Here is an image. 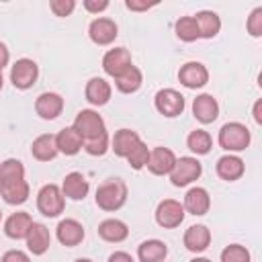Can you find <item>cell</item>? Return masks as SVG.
Wrapping results in <instances>:
<instances>
[{"mask_svg":"<svg viewBox=\"0 0 262 262\" xmlns=\"http://www.w3.org/2000/svg\"><path fill=\"white\" fill-rule=\"evenodd\" d=\"M108 262H135V260H133L131 254H127V252H115V254H111Z\"/></svg>","mask_w":262,"mask_h":262,"instance_id":"b9f144b4","label":"cell"},{"mask_svg":"<svg viewBox=\"0 0 262 262\" xmlns=\"http://www.w3.org/2000/svg\"><path fill=\"white\" fill-rule=\"evenodd\" d=\"M246 29L252 37H262V8H254L252 14L248 16Z\"/></svg>","mask_w":262,"mask_h":262,"instance_id":"8d00e7d4","label":"cell"},{"mask_svg":"<svg viewBox=\"0 0 262 262\" xmlns=\"http://www.w3.org/2000/svg\"><path fill=\"white\" fill-rule=\"evenodd\" d=\"M94 199H96V205L102 211H117L127 201V184L123 180H119V178L106 180L104 184L98 186Z\"/></svg>","mask_w":262,"mask_h":262,"instance_id":"7a4b0ae2","label":"cell"},{"mask_svg":"<svg viewBox=\"0 0 262 262\" xmlns=\"http://www.w3.org/2000/svg\"><path fill=\"white\" fill-rule=\"evenodd\" d=\"M82 147L90 156H104L106 149H108V135H102V137L92 139V141H86V143H82Z\"/></svg>","mask_w":262,"mask_h":262,"instance_id":"d590c367","label":"cell"},{"mask_svg":"<svg viewBox=\"0 0 262 262\" xmlns=\"http://www.w3.org/2000/svg\"><path fill=\"white\" fill-rule=\"evenodd\" d=\"M154 104L160 115L164 117H178L184 111V96L174 88H164L156 92Z\"/></svg>","mask_w":262,"mask_h":262,"instance_id":"ba28073f","label":"cell"},{"mask_svg":"<svg viewBox=\"0 0 262 262\" xmlns=\"http://www.w3.org/2000/svg\"><path fill=\"white\" fill-rule=\"evenodd\" d=\"M147 160H149V149H147V145L143 141H139L127 156V162H129V166L133 170H141L143 166H147Z\"/></svg>","mask_w":262,"mask_h":262,"instance_id":"836d02e7","label":"cell"},{"mask_svg":"<svg viewBox=\"0 0 262 262\" xmlns=\"http://www.w3.org/2000/svg\"><path fill=\"white\" fill-rule=\"evenodd\" d=\"M221 262H250V252L239 244H229L221 252Z\"/></svg>","mask_w":262,"mask_h":262,"instance_id":"e575fe53","label":"cell"},{"mask_svg":"<svg viewBox=\"0 0 262 262\" xmlns=\"http://www.w3.org/2000/svg\"><path fill=\"white\" fill-rule=\"evenodd\" d=\"M178 80H180L182 86L196 90V88H203L209 82V72L201 61H188L180 68Z\"/></svg>","mask_w":262,"mask_h":262,"instance_id":"9c48e42d","label":"cell"},{"mask_svg":"<svg viewBox=\"0 0 262 262\" xmlns=\"http://www.w3.org/2000/svg\"><path fill=\"white\" fill-rule=\"evenodd\" d=\"M88 35H90V39H92L96 45H108V43H113V41L117 39L119 33H117L115 20L100 16V18H94V20L90 23Z\"/></svg>","mask_w":262,"mask_h":262,"instance_id":"5bb4252c","label":"cell"},{"mask_svg":"<svg viewBox=\"0 0 262 262\" xmlns=\"http://www.w3.org/2000/svg\"><path fill=\"white\" fill-rule=\"evenodd\" d=\"M90 190V184L86 180V176L82 172H70L66 174L63 182H61V192L63 196L72 199V201H82Z\"/></svg>","mask_w":262,"mask_h":262,"instance_id":"e0dca14e","label":"cell"},{"mask_svg":"<svg viewBox=\"0 0 262 262\" xmlns=\"http://www.w3.org/2000/svg\"><path fill=\"white\" fill-rule=\"evenodd\" d=\"M14 178H25V166L16 158H8L0 164V182L4 180H14Z\"/></svg>","mask_w":262,"mask_h":262,"instance_id":"d6a6232c","label":"cell"},{"mask_svg":"<svg viewBox=\"0 0 262 262\" xmlns=\"http://www.w3.org/2000/svg\"><path fill=\"white\" fill-rule=\"evenodd\" d=\"M111 84L104 78H90L86 84V100L94 106H102L111 100Z\"/></svg>","mask_w":262,"mask_h":262,"instance_id":"603a6c76","label":"cell"},{"mask_svg":"<svg viewBox=\"0 0 262 262\" xmlns=\"http://www.w3.org/2000/svg\"><path fill=\"white\" fill-rule=\"evenodd\" d=\"M215 170H217V176L219 178H223L227 182H233V180L242 178V174H244V160L237 158V156H231V154L221 156L217 160Z\"/></svg>","mask_w":262,"mask_h":262,"instance_id":"44dd1931","label":"cell"},{"mask_svg":"<svg viewBox=\"0 0 262 262\" xmlns=\"http://www.w3.org/2000/svg\"><path fill=\"white\" fill-rule=\"evenodd\" d=\"M8 59H10V53H8V49H6V45L0 41V70L8 63Z\"/></svg>","mask_w":262,"mask_h":262,"instance_id":"ee69618b","label":"cell"},{"mask_svg":"<svg viewBox=\"0 0 262 262\" xmlns=\"http://www.w3.org/2000/svg\"><path fill=\"white\" fill-rule=\"evenodd\" d=\"M2 84H4V78H2V70H0V90H2Z\"/></svg>","mask_w":262,"mask_h":262,"instance_id":"7dc6e473","label":"cell"},{"mask_svg":"<svg viewBox=\"0 0 262 262\" xmlns=\"http://www.w3.org/2000/svg\"><path fill=\"white\" fill-rule=\"evenodd\" d=\"M37 76H39V66L33 59H29V57L16 59L14 66H12V70H10V82L18 90L31 88L37 82Z\"/></svg>","mask_w":262,"mask_h":262,"instance_id":"8992f818","label":"cell"},{"mask_svg":"<svg viewBox=\"0 0 262 262\" xmlns=\"http://www.w3.org/2000/svg\"><path fill=\"white\" fill-rule=\"evenodd\" d=\"M168 256V248L160 239H145L137 248L139 262H164Z\"/></svg>","mask_w":262,"mask_h":262,"instance_id":"d4e9b609","label":"cell"},{"mask_svg":"<svg viewBox=\"0 0 262 262\" xmlns=\"http://www.w3.org/2000/svg\"><path fill=\"white\" fill-rule=\"evenodd\" d=\"M141 82H143L141 70H139V68H135V66H129L121 76H117V78H115L117 88H119L121 92H125V94H131V92L139 90Z\"/></svg>","mask_w":262,"mask_h":262,"instance_id":"f546056e","label":"cell"},{"mask_svg":"<svg viewBox=\"0 0 262 262\" xmlns=\"http://www.w3.org/2000/svg\"><path fill=\"white\" fill-rule=\"evenodd\" d=\"M76 262H92V260H88V258H78Z\"/></svg>","mask_w":262,"mask_h":262,"instance_id":"bcb514c9","label":"cell"},{"mask_svg":"<svg viewBox=\"0 0 262 262\" xmlns=\"http://www.w3.org/2000/svg\"><path fill=\"white\" fill-rule=\"evenodd\" d=\"M49 8L53 10L55 16H68L76 8V2L74 0H51L49 2Z\"/></svg>","mask_w":262,"mask_h":262,"instance_id":"74e56055","label":"cell"},{"mask_svg":"<svg viewBox=\"0 0 262 262\" xmlns=\"http://www.w3.org/2000/svg\"><path fill=\"white\" fill-rule=\"evenodd\" d=\"M125 6H127L129 10H147V8L156 6V4H147V2H137V0H127V2H125Z\"/></svg>","mask_w":262,"mask_h":262,"instance_id":"60d3db41","label":"cell"},{"mask_svg":"<svg viewBox=\"0 0 262 262\" xmlns=\"http://www.w3.org/2000/svg\"><path fill=\"white\" fill-rule=\"evenodd\" d=\"M176 164V156L172 149L168 147H154L149 151V160H147V170L156 176H164V174H170L172 168Z\"/></svg>","mask_w":262,"mask_h":262,"instance_id":"8fae6325","label":"cell"},{"mask_svg":"<svg viewBox=\"0 0 262 262\" xmlns=\"http://www.w3.org/2000/svg\"><path fill=\"white\" fill-rule=\"evenodd\" d=\"M55 145L59 154L66 156H76L82 149V137L78 135V131L74 127H66L55 135Z\"/></svg>","mask_w":262,"mask_h":262,"instance_id":"cb8c5ba5","label":"cell"},{"mask_svg":"<svg viewBox=\"0 0 262 262\" xmlns=\"http://www.w3.org/2000/svg\"><path fill=\"white\" fill-rule=\"evenodd\" d=\"M211 244V231L207 229V225H190L184 231V246L190 252H205Z\"/></svg>","mask_w":262,"mask_h":262,"instance_id":"7402d4cb","label":"cell"},{"mask_svg":"<svg viewBox=\"0 0 262 262\" xmlns=\"http://www.w3.org/2000/svg\"><path fill=\"white\" fill-rule=\"evenodd\" d=\"M2 262H31V258L20 250H8V252H4Z\"/></svg>","mask_w":262,"mask_h":262,"instance_id":"f35d334b","label":"cell"},{"mask_svg":"<svg viewBox=\"0 0 262 262\" xmlns=\"http://www.w3.org/2000/svg\"><path fill=\"white\" fill-rule=\"evenodd\" d=\"M72 127H74V129L78 131V135L82 137V143L92 141V139H98V137H102V135H108L102 117H100L96 111H92V108H82V111L76 115Z\"/></svg>","mask_w":262,"mask_h":262,"instance_id":"6da1fadb","label":"cell"},{"mask_svg":"<svg viewBox=\"0 0 262 262\" xmlns=\"http://www.w3.org/2000/svg\"><path fill=\"white\" fill-rule=\"evenodd\" d=\"M184 211H188L190 215H205L211 207V196L205 188L201 186H192L186 194H184V203H182Z\"/></svg>","mask_w":262,"mask_h":262,"instance_id":"ac0fdd59","label":"cell"},{"mask_svg":"<svg viewBox=\"0 0 262 262\" xmlns=\"http://www.w3.org/2000/svg\"><path fill=\"white\" fill-rule=\"evenodd\" d=\"M252 115H254V121H256L258 125H262V100H256V102H254Z\"/></svg>","mask_w":262,"mask_h":262,"instance_id":"7bdbcfd3","label":"cell"},{"mask_svg":"<svg viewBox=\"0 0 262 262\" xmlns=\"http://www.w3.org/2000/svg\"><path fill=\"white\" fill-rule=\"evenodd\" d=\"M192 115L201 123H213L219 117V104L211 94H199L192 100Z\"/></svg>","mask_w":262,"mask_h":262,"instance_id":"2e32d148","label":"cell"},{"mask_svg":"<svg viewBox=\"0 0 262 262\" xmlns=\"http://www.w3.org/2000/svg\"><path fill=\"white\" fill-rule=\"evenodd\" d=\"M129 66H133V63H131V53H129L125 47L108 49V51L104 53V57H102V70H104L108 76H113V78L121 76Z\"/></svg>","mask_w":262,"mask_h":262,"instance_id":"30bf717a","label":"cell"},{"mask_svg":"<svg viewBox=\"0 0 262 262\" xmlns=\"http://www.w3.org/2000/svg\"><path fill=\"white\" fill-rule=\"evenodd\" d=\"M250 131H248V127L246 125H242V123H225L221 129H219V137H217V141H219V145L223 147V149H227V151H242V149H246L248 145H250Z\"/></svg>","mask_w":262,"mask_h":262,"instance_id":"3957f363","label":"cell"},{"mask_svg":"<svg viewBox=\"0 0 262 262\" xmlns=\"http://www.w3.org/2000/svg\"><path fill=\"white\" fill-rule=\"evenodd\" d=\"M186 145H188V149H190L192 154H196V156H205V154L211 151V147H213V139H211V135H209L207 131H203V129H194V131H190V135L186 137Z\"/></svg>","mask_w":262,"mask_h":262,"instance_id":"4dcf8cb0","label":"cell"},{"mask_svg":"<svg viewBox=\"0 0 262 262\" xmlns=\"http://www.w3.org/2000/svg\"><path fill=\"white\" fill-rule=\"evenodd\" d=\"M190 262H211L209 258H194V260H190Z\"/></svg>","mask_w":262,"mask_h":262,"instance_id":"f6af8a7d","label":"cell"},{"mask_svg":"<svg viewBox=\"0 0 262 262\" xmlns=\"http://www.w3.org/2000/svg\"><path fill=\"white\" fill-rule=\"evenodd\" d=\"M31 154H33V158L39 160V162H49V160H53V158L59 154V151H57V145H55V135H51V133L39 135V137L33 141V145H31Z\"/></svg>","mask_w":262,"mask_h":262,"instance_id":"484cf974","label":"cell"},{"mask_svg":"<svg viewBox=\"0 0 262 262\" xmlns=\"http://www.w3.org/2000/svg\"><path fill=\"white\" fill-rule=\"evenodd\" d=\"M63 207H66V199H63V192L57 184H45L39 190L37 209L45 217H57L59 213H63Z\"/></svg>","mask_w":262,"mask_h":262,"instance_id":"277c9868","label":"cell"},{"mask_svg":"<svg viewBox=\"0 0 262 262\" xmlns=\"http://www.w3.org/2000/svg\"><path fill=\"white\" fill-rule=\"evenodd\" d=\"M35 111L45 121L57 119L61 115V111H63V98L57 92H43L35 100Z\"/></svg>","mask_w":262,"mask_h":262,"instance_id":"7c38bea8","label":"cell"},{"mask_svg":"<svg viewBox=\"0 0 262 262\" xmlns=\"http://www.w3.org/2000/svg\"><path fill=\"white\" fill-rule=\"evenodd\" d=\"M176 35L180 41H196L199 39V27H196V20L194 16H180L176 20Z\"/></svg>","mask_w":262,"mask_h":262,"instance_id":"1f68e13d","label":"cell"},{"mask_svg":"<svg viewBox=\"0 0 262 262\" xmlns=\"http://www.w3.org/2000/svg\"><path fill=\"white\" fill-rule=\"evenodd\" d=\"M194 20L199 27V37H203V39H213L221 29V18L213 10H201L194 16Z\"/></svg>","mask_w":262,"mask_h":262,"instance_id":"4316f807","label":"cell"},{"mask_svg":"<svg viewBox=\"0 0 262 262\" xmlns=\"http://www.w3.org/2000/svg\"><path fill=\"white\" fill-rule=\"evenodd\" d=\"M141 141V137L137 135V131H131V129H119L113 137V151L119 156V158H127L129 151Z\"/></svg>","mask_w":262,"mask_h":262,"instance_id":"f1b7e54d","label":"cell"},{"mask_svg":"<svg viewBox=\"0 0 262 262\" xmlns=\"http://www.w3.org/2000/svg\"><path fill=\"white\" fill-rule=\"evenodd\" d=\"M29 182L25 178H14V180H4L0 182V196L8 205H23L29 199Z\"/></svg>","mask_w":262,"mask_h":262,"instance_id":"4fadbf2b","label":"cell"},{"mask_svg":"<svg viewBox=\"0 0 262 262\" xmlns=\"http://www.w3.org/2000/svg\"><path fill=\"white\" fill-rule=\"evenodd\" d=\"M33 225V219L29 213L25 211H18V213H12L6 221H4V233L10 237V239H25L29 229Z\"/></svg>","mask_w":262,"mask_h":262,"instance_id":"d6986e66","label":"cell"},{"mask_svg":"<svg viewBox=\"0 0 262 262\" xmlns=\"http://www.w3.org/2000/svg\"><path fill=\"white\" fill-rule=\"evenodd\" d=\"M201 174H203V166L196 158H190V156L176 158V164L170 172V182L174 186H186V184L194 182Z\"/></svg>","mask_w":262,"mask_h":262,"instance_id":"5b68a950","label":"cell"},{"mask_svg":"<svg viewBox=\"0 0 262 262\" xmlns=\"http://www.w3.org/2000/svg\"><path fill=\"white\" fill-rule=\"evenodd\" d=\"M57 239L59 244L72 248V246H78L82 239H84V227L80 221L76 219H61L57 223Z\"/></svg>","mask_w":262,"mask_h":262,"instance_id":"ffe728a7","label":"cell"},{"mask_svg":"<svg viewBox=\"0 0 262 262\" xmlns=\"http://www.w3.org/2000/svg\"><path fill=\"white\" fill-rule=\"evenodd\" d=\"M84 8L88 10V12H102V10H106L108 8V2L106 0H84Z\"/></svg>","mask_w":262,"mask_h":262,"instance_id":"ab89813d","label":"cell"},{"mask_svg":"<svg viewBox=\"0 0 262 262\" xmlns=\"http://www.w3.org/2000/svg\"><path fill=\"white\" fill-rule=\"evenodd\" d=\"M25 239H27L29 252L35 254V256L45 254V252L49 250V246H51L49 229H47L43 223H35V221H33V225H31V229H29V233H27Z\"/></svg>","mask_w":262,"mask_h":262,"instance_id":"9a60e30c","label":"cell"},{"mask_svg":"<svg viewBox=\"0 0 262 262\" xmlns=\"http://www.w3.org/2000/svg\"><path fill=\"white\" fill-rule=\"evenodd\" d=\"M156 221L160 227H166V229H174L178 227L182 221H184V207L180 201H174V199H164L158 209H156Z\"/></svg>","mask_w":262,"mask_h":262,"instance_id":"52a82bcc","label":"cell"},{"mask_svg":"<svg viewBox=\"0 0 262 262\" xmlns=\"http://www.w3.org/2000/svg\"><path fill=\"white\" fill-rule=\"evenodd\" d=\"M98 235H100L104 242L119 244V242H123V239L129 235V229H127V225H125L121 219H104V221L98 225Z\"/></svg>","mask_w":262,"mask_h":262,"instance_id":"83f0119b","label":"cell"},{"mask_svg":"<svg viewBox=\"0 0 262 262\" xmlns=\"http://www.w3.org/2000/svg\"><path fill=\"white\" fill-rule=\"evenodd\" d=\"M0 219H2V211H0Z\"/></svg>","mask_w":262,"mask_h":262,"instance_id":"c3c4849f","label":"cell"}]
</instances>
